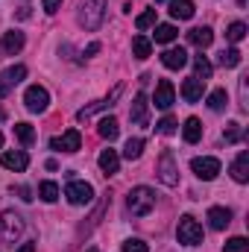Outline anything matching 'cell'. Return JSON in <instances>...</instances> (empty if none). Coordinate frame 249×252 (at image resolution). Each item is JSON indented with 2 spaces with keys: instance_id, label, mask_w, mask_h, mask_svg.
<instances>
[{
  "instance_id": "cell-19",
  "label": "cell",
  "mask_w": 249,
  "mask_h": 252,
  "mask_svg": "<svg viewBox=\"0 0 249 252\" xmlns=\"http://www.w3.org/2000/svg\"><path fill=\"white\" fill-rule=\"evenodd\" d=\"M147 109H150V103H147V94H135V100H132V109H129V118H132L135 124H147Z\"/></svg>"
},
{
  "instance_id": "cell-40",
  "label": "cell",
  "mask_w": 249,
  "mask_h": 252,
  "mask_svg": "<svg viewBox=\"0 0 249 252\" xmlns=\"http://www.w3.org/2000/svg\"><path fill=\"white\" fill-rule=\"evenodd\" d=\"M18 193H21V199H27V202L32 199V196H30V188H18Z\"/></svg>"
},
{
  "instance_id": "cell-11",
  "label": "cell",
  "mask_w": 249,
  "mask_h": 252,
  "mask_svg": "<svg viewBox=\"0 0 249 252\" xmlns=\"http://www.w3.org/2000/svg\"><path fill=\"white\" fill-rule=\"evenodd\" d=\"M0 164H3L6 170L24 173V170H27V164H30V156H27L24 150H6V153L0 156Z\"/></svg>"
},
{
  "instance_id": "cell-13",
  "label": "cell",
  "mask_w": 249,
  "mask_h": 252,
  "mask_svg": "<svg viewBox=\"0 0 249 252\" xmlns=\"http://www.w3.org/2000/svg\"><path fill=\"white\" fill-rule=\"evenodd\" d=\"M24 44H27V38H24V32H18V30H12V32H3V38H0V50H3L6 56H15V53H21V50H24Z\"/></svg>"
},
{
  "instance_id": "cell-26",
  "label": "cell",
  "mask_w": 249,
  "mask_h": 252,
  "mask_svg": "<svg viewBox=\"0 0 249 252\" xmlns=\"http://www.w3.org/2000/svg\"><path fill=\"white\" fill-rule=\"evenodd\" d=\"M97 132H100L106 141H115V138H118V132H121V126H118V121H115V118H103V121H100V126H97Z\"/></svg>"
},
{
  "instance_id": "cell-45",
  "label": "cell",
  "mask_w": 249,
  "mask_h": 252,
  "mask_svg": "<svg viewBox=\"0 0 249 252\" xmlns=\"http://www.w3.org/2000/svg\"><path fill=\"white\" fill-rule=\"evenodd\" d=\"M156 3H158V0H156Z\"/></svg>"
},
{
  "instance_id": "cell-33",
  "label": "cell",
  "mask_w": 249,
  "mask_h": 252,
  "mask_svg": "<svg viewBox=\"0 0 249 252\" xmlns=\"http://www.w3.org/2000/svg\"><path fill=\"white\" fill-rule=\"evenodd\" d=\"M156 24V9H147V12H141L138 18H135V27L138 30H150Z\"/></svg>"
},
{
  "instance_id": "cell-24",
  "label": "cell",
  "mask_w": 249,
  "mask_h": 252,
  "mask_svg": "<svg viewBox=\"0 0 249 252\" xmlns=\"http://www.w3.org/2000/svg\"><path fill=\"white\" fill-rule=\"evenodd\" d=\"M176 35H179V32H176L173 24H158V27H156V41H158V44H170V41H176Z\"/></svg>"
},
{
  "instance_id": "cell-17",
  "label": "cell",
  "mask_w": 249,
  "mask_h": 252,
  "mask_svg": "<svg viewBox=\"0 0 249 252\" xmlns=\"http://www.w3.org/2000/svg\"><path fill=\"white\" fill-rule=\"evenodd\" d=\"M202 91H205V82H202V79H196V76H190V79L182 82V97H185L187 103L202 100Z\"/></svg>"
},
{
  "instance_id": "cell-41",
  "label": "cell",
  "mask_w": 249,
  "mask_h": 252,
  "mask_svg": "<svg viewBox=\"0 0 249 252\" xmlns=\"http://www.w3.org/2000/svg\"><path fill=\"white\" fill-rule=\"evenodd\" d=\"M18 252H35V244H21V250Z\"/></svg>"
},
{
  "instance_id": "cell-32",
  "label": "cell",
  "mask_w": 249,
  "mask_h": 252,
  "mask_svg": "<svg viewBox=\"0 0 249 252\" xmlns=\"http://www.w3.org/2000/svg\"><path fill=\"white\" fill-rule=\"evenodd\" d=\"M220 64H223V67H238V64H241V50H238V47L223 50V53H220Z\"/></svg>"
},
{
  "instance_id": "cell-44",
  "label": "cell",
  "mask_w": 249,
  "mask_h": 252,
  "mask_svg": "<svg viewBox=\"0 0 249 252\" xmlns=\"http://www.w3.org/2000/svg\"><path fill=\"white\" fill-rule=\"evenodd\" d=\"M88 252H97V250H94V247H91V250H88Z\"/></svg>"
},
{
  "instance_id": "cell-30",
  "label": "cell",
  "mask_w": 249,
  "mask_h": 252,
  "mask_svg": "<svg viewBox=\"0 0 249 252\" xmlns=\"http://www.w3.org/2000/svg\"><path fill=\"white\" fill-rule=\"evenodd\" d=\"M38 196H41L44 202H56V199H59V185H56V182H41V185H38Z\"/></svg>"
},
{
  "instance_id": "cell-8",
  "label": "cell",
  "mask_w": 249,
  "mask_h": 252,
  "mask_svg": "<svg viewBox=\"0 0 249 252\" xmlns=\"http://www.w3.org/2000/svg\"><path fill=\"white\" fill-rule=\"evenodd\" d=\"M190 170H193L199 179L211 182V179H217V173H220V158H214V156H199V158L190 161Z\"/></svg>"
},
{
  "instance_id": "cell-21",
  "label": "cell",
  "mask_w": 249,
  "mask_h": 252,
  "mask_svg": "<svg viewBox=\"0 0 249 252\" xmlns=\"http://www.w3.org/2000/svg\"><path fill=\"white\" fill-rule=\"evenodd\" d=\"M182 138H185L187 144H196V141L202 138V124H199V118H187L185 126H182Z\"/></svg>"
},
{
  "instance_id": "cell-28",
  "label": "cell",
  "mask_w": 249,
  "mask_h": 252,
  "mask_svg": "<svg viewBox=\"0 0 249 252\" xmlns=\"http://www.w3.org/2000/svg\"><path fill=\"white\" fill-rule=\"evenodd\" d=\"M15 135H18V141H21L24 147H30V144L35 141V129L30 124H15Z\"/></svg>"
},
{
  "instance_id": "cell-27",
  "label": "cell",
  "mask_w": 249,
  "mask_h": 252,
  "mask_svg": "<svg viewBox=\"0 0 249 252\" xmlns=\"http://www.w3.org/2000/svg\"><path fill=\"white\" fill-rule=\"evenodd\" d=\"M141 153H144V138H129L124 147V158L135 161V158H141Z\"/></svg>"
},
{
  "instance_id": "cell-4",
  "label": "cell",
  "mask_w": 249,
  "mask_h": 252,
  "mask_svg": "<svg viewBox=\"0 0 249 252\" xmlns=\"http://www.w3.org/2000/svg\"><path fill=\"white\" fill-rule=\"evenodd\" d=\"M24 232V220L15 211H3L0 214V244H15Z\"/></svg>"
},
{
  "instance_id": "cell-37",
  "label": "cell",
  "mask_w": 249,
  "mask_h": 252,
  "mask_svg": "<svg viewBox=\"0 0 249 252\" xmlns=\"http://www.w3.org/2000/svg\"><path fill=\"white\" fill-rule=\"evenodd\" d=\"M223 138H226V144H235V141L241 138V124H229V126H226V135H223Z\"/></svg>"
},
{
  "instance_id": "cell-22",
  "label": "cell",
  "mask_w": 249,
  "mask_h": 252,
  "mask_svg": "<svg viewBox=\"0 0 249 252\" xmlns=\"http://www.w3.org/2000/svg\"><path fill=\"white\" fill-rule=\"evenodd\" d=\"M170 15H173L176 21L193 18V3H190V0H170Z\"/></svg>"
},
{
  "instance_id": "cell-39",
  "label": "cell",
  "mask_w": 249,
  "mask_h": 252,
  "mask_svg": "<svg viewBox=\"0 0 249 252\" xmlns=\"http://www.w3.org/2000/svg\"><path fill=\"white\" fill-rule=\"evenodd\" d=\"M100 53V41H91L88 47H85V56H97Z\"/></svg>"
},
{
  "instance_id": "cell-18",
  "label": "cell",
  "mask_w": 249,
  "mask_h": 252,
  "mask_svg": "<svg viewBox=\"0 0 249 252\" xmlns=\"http://www.w3.org/2000/svg\"><path fill=\"white\" fill-rule=\"evenodd\" d=\"M187 41H190L193 47H208V44L214 41V32H211V27H193V30L187 32Z\"/></svg>"
},
{
  "instance_id": "cell-3",
  "label": "cell",
  "mask_w": 249,
  "mask_h": 252,
  "mask_svg": "<svg viewBox=\"0 0 249 252\" xmlns=\"http://www.w3.org/2000/svg\"><path fill=\"white\" fill-rule=\"evenodd\" d=\"M156 176H158V182H161V185H167V188H173V185L179 182V164H176V158H173V153H170V150H164V153L158 156Z\"/></svg>"
},
{
  "instance_id": "cell-42",
  "label": "cell",
  "mask_w": 249,
  "mask_h": 252,
  "mask_svg": "<svg viewBox=\"0 0 249 252\" xmlns=\"http://www.w3.org/2000/svg\"><path fill=\"white\" fill-rule=\"evenodd\" d=\"M0 121H6V112H3V109H0Z\"/></svg>"
},
{
  "instance_id": "cell-31",
  "label": "cell",
  "mask_w": 249,
  "mask_h": 252,
  "mask_svg": "<svg viewBox=\"0 0 249 252\" xmlns=\"http://www.w3.org/2000/svg\"><path fill=\"white\" fill-rule=\"evenodd\" d=\"M244 35H247V24L244 21H235V24H229V30H226V38L229 41H244Z\"/></svg>"
},
{
  "instance_id": "cell-12",
  "label": "cell",
  "mask_w": 249,
  "mask_h": 252,
  "mask_svg": "<svg viewBox=\"0 0 249 252\" xmlns=\"http://www.w3.org/2000/svg\"><path fill=\"white\" fill-rule=\"evenodd\" d=\"M173 100H176V91H173V82L170 79H161L158 85H156V97H153V103H156V109H170L173 106Z\"/></svg>"
},
{
  "instance_id": "cell-6",
  "label": "cell",
  "mask_w": 249,
  "mask_h": 252,
  "mask_svg": "<svg viewBox=\"0 0 249 252\" xmlns=\"http://www.w3.org/2000/svg\"><path fill=\"white\" fill-rule=\"evenodd\" d=\"M64 196H67L70 205H88L94 199V188L88 182H82V179H70L64 185Z\"/></svg>"
},
{
  "instance_id": "cell-16",
  "label": "cell",
  "mask_w": 249,
  "mask_h": 252,
  "mask_svg": "<svg viewBox=\"0 0 249 252\" xmlns=\"http://www.w3.org/2000/svg\"><path fill=\"white\" fill-rule=\"evenodd\" d=\"M161 64L170 67V70H179V67H185L187 64V53L182 50V47H170V50L161 53Z\"/></svg>"
},
{
  "instance_id": "cell-14",
  "label": "cell",
  "mask_w": 249,
  "mask_h": 252,
  "mask_svg": "<svg viewBox=\"0 0 249 252\" xmlns=\"http://www.w3.org/2000/svg\"><path fill=\"white\" fill-rule=\"evenodd\" d=\"M229 173H232V179L235 182H249V153L244 150V153H238V158L232 161V167H229Z\"/></svg>"
},
{
  "instance_id": "cell-29",
  "label": "cell",
  "mask_w": 249,
  "mask_h": 252,
  "mask_svg": "<svg viewBox=\"0 0 249 252\" xmlns=\"http://www.w3.org/2000/svg\"><path fill=\"white\" fill-rule=\"evenodd\" d=\"M193 70H196V79L205 82V79H211V70H214V67H211V62H208L205 56H196V59H193Z\"/></svg>"
},
{
  "instance_id": "cell-34",
  "label": "cell",
  "mask_w": 249,
  "mask_h": 252,
  "mask_svg": "<svg viewBox=\"0 0 249 252\" xmlns=\"http://www.w3.org/2000/svg\"><path fill=\"white\" fill-rule=\"evenodd\" d=\"M223 252H249V241L247 238H232V241H226Z\"/></svg>"
},
{
  "instance_id": "cell-25",
  "label": "cell",
  "mask_w": 249,
  "mask_h": 252,
  "mask_svg": "<svg viewBox=\"0 0 249 252\" xmlns=\"http://www.w3.org/2000/svg\"><path fill=\"white\" fill-rule=\"evenodd\" d=\"M132 53H135L138 59H147V56L153 53V44H150V38H147V35H135V38H132Z\"/></svg>"
},
{
  "instance_id": "cell-38",
  "label": "cell",
  "mask_w": 249,
  "mask_h": 252,
  "mask_svg": "<svg viewBox=\"0 0 249 252\" xmlns=\"http://www.w3.org/2000/svg\"><path fill=\"white\" fill-rule=\"evenodd\" d=\"M41 3H44V12H50V15L59 12V6H62V0H41Z\"/></svg>"
},
{
  "instance_id": "cell-23",
  "label": "cell",
  "mask_w": 249,
  "mask_h": 252,
  "mask_svg": "<svg viewBox=\"0 0 249 252\" xmlns=\"http://www.w3.org/2000/svg\"><path fill=\"white\" fill-rule=\"evenodd\" d=\"M229 106V94H226V88H214L211 94H208V109L211 112H223Z\"/></svg>"
},
{
  "instance_id": "cell-35",
  "label": "cell",
  "mask_w": 249,
  "mask_h": 252,
  "mask_svg": "<svg viewBox=\"0 0 249 252\" xmlns=\"http://www.w3.org/2000/svg\"><path fill=\"white\" fill-rule=\"evenodd\" d=\"M156 132H158V135H173V132H176V121H173V118H161V121L156 124Z\"/></svg>"
},
{
  "instance_id": "cell-36",
  "label": "cell",
  "mask_w": 249,
  "mask_h": 252,
  "mask_svg": "<svg viewBox=\"0 0 249 252\" xmlns=\"http://www.w3.org/2000/svg\"><path fill=\"white\" fill-rule=\"evenodd\" d=\"M124 252H150V247L144 241H138V238H129L124 244Z\"/></svg>"
},
{
  "instance_id": "cell-5",
  "label": "cell",
  "mask_w": 249,
  "mask_h": 252,
  "mask_svg": "<svg viewBox=\"0 0 249 252\" xmlns=\"http://www.w3.org/2000/svg\"><path fill=\"white\" fill-rule=\"evenodd\" d=\"M176 238H179V244H185V247H196V244H202V226H199L190 214H185V217L179 220Z\"/></svg>"
},
{
  "instance_id": "cell-2",
  "label": "cell",
  "mask_w": 249,
  "mask_h": 252,
  "mask_svg": "<svg viewBox=\"0 0 249 252\" xmlns=\"http://www.w3.org/2000/svg\"><path fill=\"white\" fill-rule=\"evenodd\" d=\"M106 6H109V0H82V6H79V24L88 32L100 30V24L106 21Z\"/></svg>"
},
{
  "instance_id": "cell-20",
  "label": "cell",
  "mask_w": 249,
  "mask_h": 252,
  "mask_svg": "<svg viewBox=\"0 0 249 252\" xmlns=\"http://www.w3.org/2000/svg\"><path fill=\"white\" fill-rule=\"evenodd\" d=\"M118 167H121V156L115 150H103L100 153V170L106 176H112V173H118Z\"/></svg>"
},
{
  "instance_id": "cell-10",
  "label": "cell",
  "mask_w": 249,
  "mask_h": 252,
  "mask_svg": "<svg viewBox=\"0 0 249 252\" xmlns=\"http://www.w3.org/2000/svg\"><path fill=\"white\" fill-rule=\"evenodd\" d=\"M50 147H53V150H62V153H76V150L82 147V135H79V129H67L59 138L50 141Z\"/></svg>"
},
{
  "instance_id": "cell-43",
  "label": "cell",
  "mask_w": 249,
  "mask_h": 252,
  "mask_svg": "<svg viewBox=\"0 0 249 252\" xmlns=\"http://www.w3.org/2000/svg\"><path fill=\"white\" fill-rule=\"evenodd\" d=\"M0 147H3V135H0Z\"/></svg>"
},
{
  "instance_id": "cell-15",
  "label": "cell",
  "mask_w": 249,
  "mask_h": 252,
  "mask_svg": "<svg viewBox=\"0 0 249 252\" xmlns=\"http://www.w3.org/2000/svg\"><path fill=\"white\" fill-rule=\"evenodd\" d=\"M232 223V211L229 208H223V205H214V208H208V226L211 229H226Z\"/></svg>"
},
{
  "instance_id": "cell-7",
  "label": "cell",
  "mask_w": 249,
  "mask_h": 252,
  "mask_svg": "<svg viewBox=\"0 0 249 252\" xmlns=\"http://www.w3.org/2000/svg\"><path fill=\"white\" fill-rule=\"evenodd\" d=\"M24 106H27L32 115L47 112V106H50V94H47V88H41V85H30L27 94H24Z\"/></svg>"
},
{
  "instance_id": "cell-1",
  "label": "cell",
  "mask_w": 249,
  "mask_h": 252,
  "mask_svg": "<svg viewBox=\"0 0 249 252\" xmlns=\"http://www.w3.org/2000/svg\"><path fill=\"white\" fill-rule=\"evenodd\" d=\"M153 208H156V193L150 188L138 185V188H132L126 193V211H129L132 217H144V214H150Z\"/></svg>"
},
{
  "instance_id": "cell-9",
  "label": "cell",
  "mask_w": 249,
  "mask_h": 252,
  "mask_svg": "<svg viewBox=\"0 0 249 252\" xmlns=\"http://www.w3.org/2000/svg\"><path fill=\"white\" fill-rule=\"evenodd\" d=\"M21 79H27V67H24V64H12L9 70H3V73H0V97H6Z\"/></svg>"
}]
</instances>
